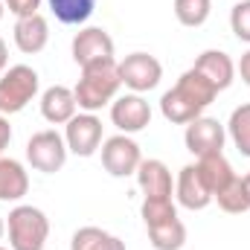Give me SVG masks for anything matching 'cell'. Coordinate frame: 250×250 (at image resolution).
Returning <instances> with one entry per match:
<instances>
[{"label": "cell", "mask_w": 250, "mask_h": 250, "mask_svg": "<svg viewBox=\"0 0 250 250\" xmlns=\"http://www.w3.org/2000/svg\"><path fill=\"white\" fill-rule=\"evenodd\" d=\"M120 84L123 82H120V64H117V59L87 64V67H82L79 84L73 87L76 105L84 114H96V111H102L105 105H111L117 99Z\"/></svg>", "instance_id": "6da1fadb"}, {"label": "cell", "mask_w": 250, "mask_h": 250, "mask_svg": "<svg viewBox=\"0 0 250 250\" xmlns=\"http://www.w3.org/2000/svg\"><path fill=\"white\" fill-rule=\"evenodd\" d=\"M50 239V218L44 209L21 204L9 212V248L12 250H44Z\"/></svg>", "instance_id": "7a4b0ae2"}, {"label": "cell", "mask_w": 250, "mask_h": 250, "mask_svg": "<svg viewBox=\"0 0 250 250\" xmlns=\"http://www.w3.org/2000/svg\"><path fill=\"white\" fill-rule=\"evenodd\" d=\"M38 73L29 67V64H15L9 67L3 76H0V114L9 117V114H18L23 111L35 93H38Z\"/></svg>", "instance_id": "3957f363"}, {"label": "cell", "mask_w": 250, "mask_h": 250, "mask_svg": "<svg viewBox=\"0 0 250 250\" xmlns=\"http://www.w3.org/2000/svg\"><path fill=\"white\" fill-rule=\"evenodd\" d=\"M67 143L59 131L47 128V131H38L29 137L26 143V160L35 172H44V175H56L67 163Z\"/></svg>", "instance_id": "277c9868"}, {"label": "cell", "mask_w": 250, "mask_h": 250, "mask_svg": "<svg viewBox=\"0 0 250 250\" xmlns=\"http://www.w3.org/2000/svg\"><path fill=\"white\" fill-rule=\"evenodd\" d=\"M163 79V64L148 53H131L120 62V82L134 93L154 90Z\"/></svg>", "instance_id": "5b68a950"}, {"label": "cell", "mask_w": 250, "mask_h": 250, "mask_svg": "<svg viewBox=\"0 0 250 250\" xmlns=\"http://www.w3.org/2000/svg\"><path fill=\"white\" fill-rule=\"evenodd\" d=\"M143 163V154H140V146L128 137V134H117V137H108L102 143V166L108 175L114 178H128V175H137V166Z\"/></svg>", "instance_id": "8992f818"}, {"label": "cell", "mask_w": 250, "mask_h": 250, "mask_svg": "<svg viewBox=\"0 0 250 250\" xmlns=\"http://www.w3.org/2000/svg\"><path fill=\"white\" fill-rule=\"evenodd\" d=\"M64 143L76 157H90L102 146V120L96 114H76L64 128Z\"/></svg>", "instance_id": "52a82bcc"}, {"label": "cell", "mask_w": 250, "mask_h": 250, "mask_svg": "<svg viewBox=\"0 0 250 250\" xmlns=\"http://www.w3.org/2000/svg\"><path fill=\"white\" fill-rule=\"evenodd\" d=\"M187 148L195 157H207V154H221L224 148V140H227V131L224 125L212 117H198L187 125Z\"/></svg>", "instance_id": "ba28073f"}, {"label": "cell", "mask_w": 250, "mask_h": 250, "mask_svg": "<svg viewBox=\"0 0 250 250\" xmlns=\"http://www.w3.org/2000/svg\"><path fill=\"white\" fill-rule=\"evenodd\" d=\"M114 59V38L102 26H87L73 38V62L79 67Z\"/></svg>", "instance_id": "9c48e42d"}, {"label": "cell", "mask_w": 250, "mask_h": 250, "mask_svg": "<svg viewBox=\"0 0 250 250\" xmlns=\"http://www.w3.org/2000/svg\"><path fill=\"white\" fill-rule=\"evenodd\" d=\"M111 123L123 134H137L151 123V108L140 93H125L111 102Z\"/></svg>", "instance_id": "30bf717a"}, {"label": "cell", "mask_w": 250, "mask_h": 250, "mask_svg": "<svg viewBox=\"0 0 250 250\" xmlns=\"http://www.w3.org/2000/svg\"><path fill=\"white\" fill-rule=\"evenodd\" d=\"M50 41V23L41 12L35 15H26V18H18L15 21V47L23 53V56H35L47 47Z\"/></svg>", "instance_id": "8fae6325"}, {"label": "cell", "mask_w": 250, "mask_h": 250, "mask_svg": "<svg viewBox=\"0 0 250 250\" xmlns=\"http://www.w3.org/2000/svg\"><path fill=\"white\" fill-rule=\"evenodd\" d=\"M192 67H195L204 79H209L215 90H227V87L233 84V79H236V64H233V59H230L227 53H221V50H204V53L195 59Z\"/></svg>", "instance_id": "7c38bea8"}, {"label": "cell", "mask_w": 250, "mask_h": 250, "mask_svg": "<svg viewBox=\"0 0 250 250\" xmlns=\"http://www.w3.org/2000/svg\"><path fill=\"white\" fill-rule=\"evenodd\" d=\"M175 195H178L181 207H187L192 212L209 207V201H212V192L207 189V184H204V178H201V172H198L195 163H189V166L181 169L178 184H175Z\"/></svg>", "instance_id": "4fadbf2b"}, {"label": "cell", "mask_w": 250, "mask_h": 250, "mask_svg": "<svg viewBox=\"0 0 250 250\" xmlns=\"http://www.w3.org/2000/svg\"><path fill=\"white\" fill-rule=\"evenodd\" d=\"M76 111H79V105H76V93L70 87L53 84V87L44 90V96H41V114H44L47 123L67 125L76 117Z\"/></svg>", "instance_id": "5bb4252c"}, {"label": "cell", "mask_w": 250, "mask_h": 250, "mask_svg": "<svg viewBox=\"0 0 250 250\" xmlns=\"http://www.w3.org/2000/svg\"><path fill=\"white\" fill-rule=\"evenodd\" d=\"M137 184L146 198H172V172L163 160H143L137 166Z\"/></svg>", "instance_id": "9a60e30c"}, {"label": "cell", "mask_w": 250, "mask_h": 250, "mask_svg": "<svg viewBox=\"0 0 250 250\" xmlns=\"http://www.w3.org/2000/svg\"><path fill=\"white\" fill-rule=\"evenodd\" d=\"M29 192V175L21 160L0 154V201H21Z\"/></svg>", "instance_id": "2e32d148"}, {"label": "cell", "mask_w": 250, "mask_h": 250, "mask_svg": "<svg viewBox=\"0 0 250 250\" xmlns=\"http://www.w3.org/2000/svg\"><path fill=\"white\" fill-rule=\"evenodd\" d=\"M195 166H198V172H201V178H204L207 189L212 192V198H215L221 189L236 178V172H233V166H230V160H227L224 154H207V157H198Z\"/></svg>", "instance_id": "e0dca14e"}, {"label": "cell", "mask_w": 250, "mask_h": 250, "mask_svg": "<svg viewBox=\"0 0 250 250\" xmlns=\"http://www.w3.org/2000/svg\"><path fill=\"white\" fill-rule=\"evenodd\" d=\"M175 87L187 96L192 105H198L201 111H204L207 105H212V99L218 96V90L212 87V82H209V79H204L195 67H189L187 73L178 79V84H175Z\"/></svg>", "instance_id": "ac0fdd59"}, {"label": "cell", "mask_w": 250, "mask_h": 250, "mask_svg": "<svg viewBox=\"0 0 250 250\" xmlns=\"http://www.w3.org/2000/svg\"><path fill=\"white\" fill-rule=\"evenodd\" d=\"M146 230H148V242L154 250H181L187 245V227L181 218H169V221L151 224Z\"/></svg>", "instance_id": "d6986e66"}, {"label": "cell", "mask_w": 250, "mask_h": 250, "mask_svg": "<svg viewBox=\"0 0 250 250\" xmlns=\"http://www.w3.org/2000/svg\"><path fill=\"white\" fill-rule=\"evenodd\" d=\"M70 250H125V242L102 227H82L73 233Z\"/></svg>", "instance_id": "ffe728a7"}, {"label": "cell", "mask_w": 250, "mask_h": 250, "mask_svg": "<svg viewBox=\"0 0 250 250\" xmlns=\"http://www.w3.org/2000/svg\"><path fill=\"white\" fill-rule=\"evenodd\" d=\"M160 111H163V117H166L169 123H175V125H189L192 120L201 117V108L192 105L178 87H172V90L163 93V99H160Z\"/></svg>", "instance_id": "44dd1931"}, {"label": "cell", "mask_w": 250, "mask_h": 250, "mask_svg": "<svg viewBox=\"0 0 250 250\" xmlns=\"http://www.w3.org/2000/svg\"><path fill=\"white\" fill-rule=\"evenodd\" d=\"M50 9H53L56 21H62L67 26H79L93 15L96 0H50Z\"/></svg>", "instance_id": "7402d4cb"}, {"label": "cell", "mask_w": 250, "mask_h": 250, "mask_svg": "<svg viewBox=\"0 0 250 250\" xmlns=\"http://www.w3.org/2000/svg\"><path fill=\"white\" fill-rule=\"evenodd\" d=\"M212 201H218V207H221L224 212H230V215H242V212L250 209V195H248V189H245V181H242L239 175L221 189Z\"/></svg>", "instance_id": "603a6c76"}, {"label": "cell", "mask_w": 250, "mask_h": 250, "mask_svg": "<svg viewBox=\"0 0 250 250\" xmlns=\"http://www.w3.org/2000/svg\"><path fill=\"white\" fill-rule=\"evenodd\" d=\"M227 134L233 140V146L250 157V102L239 105L233 114H230V123H227Z\"/></svg>", "instance_id": "cb8c5ba5"}, {"label": "cell", "mask_w": 250, "mask_h": 250, "mask_svg": "<svg viewBox=\"0 0 250 250\" xmlns=\"http://www.w3.org/2000/svg\"><path fill=\"white\" fill-rule=\"evenodd\" d=\"M209 9H212L209 0H175V18H178L184 26H192V29L207 23Z\"/></svg>", "instance_id": "d4e9b609"}, {"label": "cell", "mask_w": 250, "mask_h": 250, "mask_svg": "<svg viewBox=\"0 0 250 250\" xmlns=\"http://www.w3.org/2000/svg\"><path fill=\"white\" fill-rule=\"evenodd\" d=\"M140 212H143L146 227L160 224V221H169V218H178V207H175L172 198H146Z\"/></svg>", "instance_id": "484cf974"}, {"label": "cell", "mask_w": 250, "mask_h": 250, "mask_svg": "<svg viewBox=\"0 0 250 250\" xmlns=\"http://www.w3.org/2000/svg\"><path fill=\"white\" fill-rule=\"evenodd\" d=\"M230 26H233V35L239 41H248L250 44V0H239L230 12Z\"/></svg>", "instance_id": "4316f807"}, {"label": "cell", "mask_w": 250, "mask_h": 250, "mask_svg": "<svg viewBox=\"0 0 250 250\" xmlns=\"http://www.w3.org/2000/svg\"><path fill=\"white\" fill-rule=\"evenodd\" d=\"M3 6L15 15V18H26V15H35L41 9V0H3Z\"/></svg>", "instance_id": "83f0119b"}, {"label": "cell", "mask_w": 250, "mask_h": 250, "mask_svg": "<svg viewBox=\"0 0 250 250\" xmlns=\"http://www.w3.org/2000/svg\"><path fill=\"white\" fill-rule=\"evenodd\" d=\"M12 143V125H9V120L0 114V154H3V148Z\"/></svg>", "instance_id": "f1b7e54d"}, {"label": "cell", "mask_w": 250, "mask_h": 250, "mask_svg": "<svg viewBox=\"0 0 250 250\" xmlns=\"http://www.w3.org/2000/svg\"><path fill=\"white\" fill-rule=\"evenodd\" d=\"M239 73H242V82L250 84V50L242 56V62H239Z\"/></svg>", "instance_id": "f546056e"}, {"label": "cell", "mask_w": 250, "mask_h": 250, "mask_svg": "<svg viewBox=\"0 0 250 250\" xmlns=\"http://www.w3.org/2000/svg\"><path fill=\"white\" fill-rule=\"evenodd\" d=\"M6 64H9V50H6V41L0 38V73L6 70Z\"/></svg>", "instance_id": "4dcf8cb0"}, {"label": "cell", "mask_w": 250, "mask_h": 250, "mask_svg": "<svg viewBox=\"0 0 250 250\" xmlns=\"http://www.w3.org/2000/svg\"><path fill=\"white\" fill-rule=\"evenodd\" d=\"M242 181H245V189H248V195H250V172L245 175V178H242Z\"/></svg>", "instance_id": "1f68e13d"}, {"label": "cell", "mask_w": 250, "mask_h": 250, "mask_svg": "<svg viewBox=\"0 0 250 250\" xmlns=\"http://www.w3.org/2000/svg\"><path fill=\"white\" fill-rule=\"evenodd\" d=\"M3 12H6V6H3V0H0V21H3Z\"/></svg>", "instance_id": "d6a6232c"}, {"label": "cell", "mask_w": 250, "mask_h": 250, "mask_svg": "<svg viewBox=\"0 0 250 250\" xmlns=\"http://www.w3.org/2000/svg\"><path fill=\"white\" fill-rule=\"evenodd\" d=\"M3 230H6V227H3V218H0V236H3Z\"/></svg>", "instance_id": "836d02e7"}, {"label": "cell", "mask_w": 250, "mask_h": 250, "mask_svg": "<svg viewBox=\"0 0 250 250\" xmlns=\"http://www.w3.org/2000/svg\"><path fill=\"white\" fill-rule=\"evenodd\" d=\"M0 250H12V248H0Z\"/></svg>", "instance_id": "e575fe53"}]
</instances>
